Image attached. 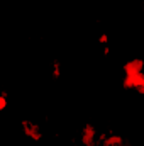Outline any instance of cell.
<instances>
[{
    "label": "cell",
    "mask_w": 144,
    "mask_h": 146,
    "mask_svg": "<svg viewBox=\"0 0 144 146\" xmlns=\"http://www.w3.org/2000/svg\"><path fill=\"white\" fill-rule=\"evenodd\" d=\"M5 107H7V97L2 95V97H0V110H3Z\"/></svg>",
    "instance_id": "obj_1"
},
{
    "label": "cell",
    "mask_w": 144,
    "mask_h": 146,
    "mask_svg": "<svg viewBox=\"0 0 144 146\" xmlns=\"http://www.w3.org/2000/svg\"><path fill=\"white\" fill-rule=\"evenodd\" d=\"M139 92L144 94V76H143V83H141V87H139Z\"/></svg>",
    "instance_id": "obj_2"
}]
</instances>
